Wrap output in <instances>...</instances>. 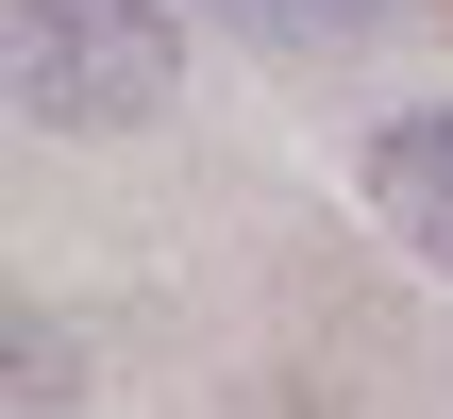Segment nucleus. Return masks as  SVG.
Segmentation results:
<instances>
[{"label":"nucleus","instance_id":"nucleus-1","mask_svg":"<svg viewBox=\"0 0 453 419\" xmlns=\"http://www.w3.org/2000/svg\"><path fill=\"white\" fill-rule=\"evenodd\" d=\"M0 34H17V118L34 134H134L168 101V67H185L168 0H17Z\"/></svg>","mask_w":453,"mask_h":419},{"label":"nucleus","instance_id":"nucleus-2","mask_svg":"<svg viewBox=\"0 0 453 419\" xmlns=\"http://www.w3.org/2000/svg\"><path fill=\"white\" fill-rule=\"evenodd\" d=\"M370 218H387L420 269H453V101H420V118L370 134Z\"/></svg>","mask_w":453,"mask_h":419},{"label":"nucleus","instance_id":"nucleus-3","mask_svg":"<svg viewBox=\"0 0 453 419\" xmlns=\"http://www.w3.org/2000/svg\"><path fill=\"white\" fill-rule=\"evenodd\" d=\"M0 419H84V369H67V319H17V336H0Z\"/></svg>","mask_w":453,"mask_h":419},{"label":"nucleus","instance_id":"nucleus-4","mask_svg":"<svg viewBox=\"0 0 453 419\" xmlns=\"http://www.w3.org/2000/svg\"><path fill=\"white\" fill-rule=\"evenodd\" d=\"M219 34H252V50H353L370 34V0H202Z\"/></svg>","mask_w":453,"mask_h":419}]
</instances>
